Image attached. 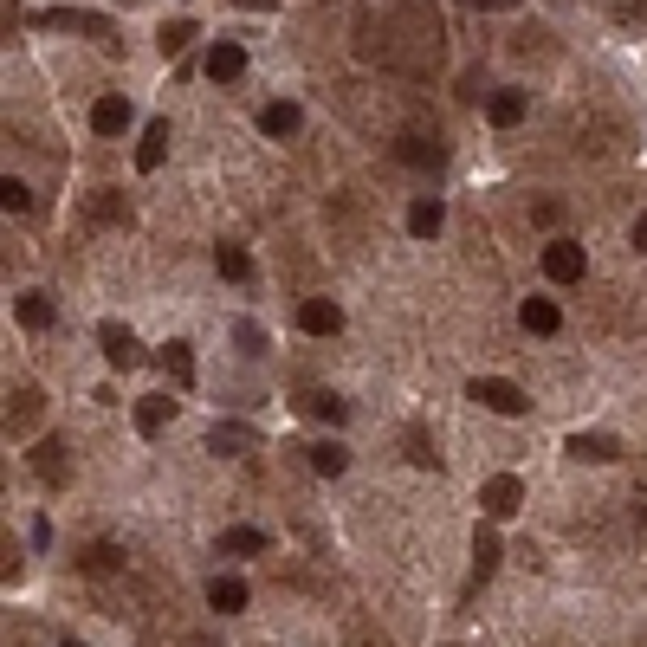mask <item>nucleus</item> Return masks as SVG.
Here are the masks:
<instances>
[{"mask_svg": "<svg viewBox=\"0 0 647 647\" xmlns=\"http://www.w3.org/2000/svg\"><path fill=\"white\" fill-rule=\"evenodd\" d=\"M305 460H311V473H324V479H337V473H343V466H350V453H343V447H337V440H318V447H311V453H305Z\"/></svg>", "mask_w": 647, "mask_h": 647, "instance_id": "bb28decb", "label": "nucleus"}, {"mask_svg": "<svg viewBox=\"0 0 647 647\" xmlns=\"http://www.w3.org/2000/svg\"><path fill=\"white\" fill-rule=\"evenodd\" d=\"M233 7H246V13H279V0H233Z\"/></svg>", "mask_w": 647, "mask_h": 647, "instance_id": "72a5a7b5", "label": "nucleus"}, {"mask_svg": "<svg viewBox=\"0 0 647 647\" xmlns=\"http://www.w3.org/2000/svg\"><path fill=\"white\" fill-rule=\"evenodd\" d=\"M298 408H305L311 421H343V415H350V402H337L330 389H305V395H298Z\"/></svg>", "mask_w": 647, "mask_h": 647, "instance_id": "b1692460", "label": "nucleus"}, {"mask_svg": "<svg viewBox=\"0 0 647 647\" xmlns=\"http://www.w3.org/2000/svg\"><path fill=\"white\" fill-rule=\"evenodd\" d=\"M583 272H589V259H583L576 240H550L544 246V279L550 285H583Z\"/></svg>", "mask_w": 647, "mask_h": 647, "instance_id": "7ed1b4c3", "label": "nucleus"}, {"mask_svg": "<svg viewBox=\"0 0 647 647\" xmlns=\"http://www.w3.org/2000/svg\"><path fill=\"white\" fill-rule=\"evenodd\" d=\"M473 7H499V13H512V7H518V0H473Z\"/></svg>", "mask_w": 647, "mask_h": 647, "instance_id": "c9c22d12", "label": "nucleus"}, {"mask_svg": "<svg viewBox=\"0 0 647 647\" xmlns=\"http://www.w3.org/2000/svg\"><path fill=\"white\" fill-rule=\"evenodd\" d=\"M39 389H13L7 395V434H33V421H39Z\"/></svg>", "mask_w": 647, "mask_h": 647, "instance_id": "a211bd4d", "label": "nucleus"}, {"mask_svg": "<svg viewBox=\"0 0 647 647\" xmlns=\"http://www.w3.org/2000/svg\"><path fill=\"white\" fill-rule=\"evenodd\" d=\"M33 473L46 479V486H65V479H72V460H65L59 440H39V447H33Z\"/></svg>", "mask_w": 647, "mask_h": 647, "instance_id": "ddd939ff", "label": "nucleus"}, {"mask_svg": "<svg viewBox=\"0 0 647 647\" xmlns=\"http://www.w3.org/2000/svg\"><path fill=\"white\" fill-rule=\"evenodd\" d=\"M395 156H402L408 169H440V162H447V149L428 143V136H402V143H395Z\"/></svg>", "mask_w": 647, "mask_h": 647, "instance_id": "aec40b11", "label": "nucleus"}, {"mask_svg": "<svg viewBox=\"0 0 647 647\" xmlns=\"http://www.w3.org/2000/svg\"><path fill=\"white\" fill-rule=\"evenodd\" d=\"M298 324H305L311 337H337V330H343V311L330 305V298H305V305H298Z\"/></svg>", "mask_w": 647, "mask_h": 647, "instance_id": "9b49d317", "label": "nucleus"}, {"mask_svg": "<svg viewBox=\"0 0 647 647\" xmlns=\"http://www.w3.org/2000/svg\"><path fill=\"white\" fill-rule=\"evenodd\" d=\"M408 460H415V466H440V453H434V440H421V434H408Z\"/></svg>", "mask_w": 647, "mask_h": 647, "instance_id": "2f4dec72", "label": "nucleus"}, {"mask_svg": "<svg viewBox=\"0 0 647 647\" xmlns=\"http://www.w3.org/2000/svg\"><path fill=\"white\" fill-rule=\"evenodd\" d=\"M162 156H169V117H156V123L143 130V143H136V169L156 175V169H162Z\"/></svg>", "mask_w": 647, "mask_h": 647, "instance_id": "f8f14e48", "label": "nucleus"}, {"mask_svg": "<svg viewBox=\"0 0 647 647\" xmlns=\"http://www.w3.org/2000/svg\"><path fill=\"white\" fill-rule=\"evenodd\" d=\"M635 253H647V208L635 214Z\"/></svg>", "mask_w": 647, "mask_h": 647, "instance_id": "f704fd0d", "label": "nucleus"}, {"mask_svg": "<svg viewBox=\"0 0 647 647\" xmlns=\"http://www.w3.org/2000/svg\"><path fill=\"white\" fill-rule=\"evenodd\" d=\"M13 318H20L26 330H52V318H59V311H52L46 292H20V298H13Z\"/></svg>", "mask_w": 647, "mask_h": 647, "instance_id": "6ab92c4d", "label": "nucleus"}, {"mask_svg": "<svg viewBox=\"0 0 647 647\" xmlns=\"http://www.w3.org/2000/svg\"><path fill=\"white\" fill-rule=\"evenodd\" d=\"M563 453H570V460L602 466V460H615V453H622V440H615V434H570V440H563Z\"/></svg>", "mask_w": 647, "mask_h": 647, "instance_id": "6e6552de", "label": "nucleus"}, {"mask_svg": "<svg viewBox=\"0 0 647 647\" xmlns=\"http://www.w3.org/2000/svg\"><path fill=\"white\" fill-rule=\"evenodd\" d=\"M188 39H195V20H169L156 33V46H162V59H175V52H188Z\"/></svg>", "mask_w": 647, "mask_h": 647, "instance_id": "cd10ccee", "label": "nucleus"}, {"mask_svg": "<svg viewBox=\"0 0 647 647\" xmlns=\"http://www.w3.org/2000/svg\"><path fill=\"white\" fill-rule=\"evenodd\" d=\"M440 227H447V201H440V195H421L415 208H408V233H415V240H434Z\"/></svg>", "mask_w": 647, "mask_h": 647, "instance_id": "9d476101", "label": "nucleus"}, {"mask_svg": "<svg viewBox=\"0 0 647 647\" xmlns=\"http://www.w3.org/2000/svg\"><path fill=\"white\" fill-rule=\"evenodd\" d=\"M525 91H492V98H486V117L492 123H499V130H512V123H525Z\"/></svg>", "mask_w": 647, "mask_h": 647, "instance_id": "412c9836", "label": "nucleus"}, {"mask_svg": "<svg viewBox=\"0 0 647 647\" xmlns=\"http://www.w3.org/2000/svg\"><path fill=\"white\" fill-rule=\"evenodd\" d=\"M162 369H169L175 389H195V350L188 343H162Z\"/></svg>", "mask_w": 647, "mask_h": 647, "instance_id": "5701e85b", "label": "nucleus"}, {"mask_svg": "<svg viewBox=\"0 0 647 647\" xmlns=\"http://www.w3.org/2000/svg\"><path fill=\"white\" fill-rule=\"evenodd\" d=\"M130 117H136V110H130V98H117V91L91 104V130H98V136H123V130H130Z\"/></svg>", "mask_w": 647, "mask_h": 647, "instance_id": "0eeeda50", "label": "nucleus"}, {"mask_svg": "<svg viewBox=\"0 0 647 647\" xmlns=\"http://www.w3.org/2000/svg\"><path fill=\"white\" fill-rule=\"evenodd\" d=\"M0 208H7V214H26V208H33V188L7 175V182H0Z\"/></svg>", "mask_w": 647, "mask_h": 647, "instance_id": "c756f323", "label": "nucleus"}, {"mask_svg": "<svg viewBox=\"0 0 647 647\" xmlns=\"http://www.w3.org/2000/svg\"><path fill=\"white\" fill-rule=\"evenodd\" d=\"M259 130H266V136H298V130H305V110H298L292 98H272L266 110H259Z\"/></svg>", "mask_w": 647, "mask_h": 647, "instance_id": "1a4fd4ad", "label": "nucleus"}, {"mask_svg": "<svg viewBox=\"0 0 647 647\" xmlns=\"http://www.w3.org/2000/svg\"><path fill=\"white\" fill-rule=\"evenodd\" d=\"M466 395H473L479 408H492V415H525V408H531V395L518 389V382H505V376H473V382H466Z\"/></svg>", "mask_w": 647, "mask_h": 647, "instance_id": "f03ea898", "label": "nucleus"}, {"mask_svg": "<svg viewBox=\"0 0 647 647\" xmlns=\"http://www.w3.org/2000/svg\"><path fill=\"white\" fill-rule=\"evenodd\" d=\"M208 447L214 453H259V434L240 428V421H214V428H208Z\"/></svg>", "mask_w": 647, "mask_h": 647, "instance_id": "dca6fc26", "label": "nucleus"}, {"mask_svg": "<svg viewBox=\"0 0 647 647\" xmlns=\"http://www.w3.org/2000/svg\"><path fill=\"white\" fill-rule=\"evenodd\" d=\"M214 266H220V279H233V285L253 279V259H246V246H214Z\"/></svg>", "mask_w": 647, "mask_h": 647, "instance_id": "a878e982", "label": "nucleus"}, {"mask_svg": "<svg viewBox=\"0 0 647 647\" xmlns=\"http://www.w3.org/2000/svg\"><path fill=\"white\" fill-rule=\"evenodd\" d=\"M272 538L266 531H253V525H233V531H220V557H266Z\"/></svg>", "mask_w": 647, "mask_h": 647, "instance_id": "2eb2a0df", "label": "nucleus"}, {"mask_svg": "<svg viewBox=\"0 0 647 647\" xmlns=\"http://www.w3.org/2000/svg\"><path fill=\"white\" fill-rule=\"evenodd\" d=\"M123 7H130V0H123Z\"/></svg>", "mask_w": 647, "mask_h": 647, "instance_id": "e433bc0d", "label": "nucleus"}, {"mask_svg": "<svg viewBox=\"0 0 647 647\" xmlns=\"http://www.w3.org/2000/svg\"><path fill=\"white\" fill-rule=\"evenodd\" d=\"M33 26H52V33H78V39H98V46H110V39H117V26H110L104 13H85V7H52V13H39Z\"/></svg>", "mask_w": 647, "mask_h": 647, "instance_id": "f257e3e1", "label": "nucleus"}, {"mask_svg": "<svg viewBox=\"0 0 647 647\" xmlns=\"http://www.w3.org/2000/svg\"><path fill=\"white\" fill-rule=\"evenodd\" d=\"M492 570H499V531L479 525V531H473V583H486Z\"/></svg>", "mask_w": 647, "mask_h": 647, "instance_id": "4be33fe9", "label": "nucleus"}, {"mask_svg": "<svg viewBox=\"0 0 647 647\" xmlns=\"http://www.w3.org/2000/svg\"><path fill=\"white\" fill-rule=\"evenodd\" d=\"M479 505H486L492 525H499V518H512L518 505H525V486H518V473H492L486 486H479Z\"/></svg>", "mask_w": 647, "mask_h": 647, "instance_id": "20e7f679", "label": "nucleus"}, {"mask_svg": "<svg viewBox=\"0 0 647 647\" xmlns=\"http://www.w3.org/2000/svg\"><path fill=\"white\" fill-rule=\"evenodd\" d=\"M169 421H175V402H169V395H143V402H136V434H143V440H156Z\"/></svg>", "mask_w": 647, "mask_h": 647, "instance_id": "4468645a", "label": "nucleus"}, {"mask_svg": "<svg viewBox=\"0 0 647 647\" xmlns=\"http://www.w3.org/2000/svg\"><path fill=\"white\" fill-rule=\"evenodd\" d=\"M208 602H214L220 615L246 609V583H240V576H214V583H208Z\"/></svg>", "mask_w": 647, "mask_h": 647, "instance_id": "393cba45", "label": "nucleus"}, {"mask_svg": "<svg viewBox=\"0 0 647 647\" xmlns=\"http://www.w3.org/2000/svg\"><path fill=\"white\" fill-rule=\"evenodd\" d=\"M233 343H240V356H266V330H259L253 318L233 324Z\"/></svg>", "mask_w": 647, "mask_h": 647, "instance_id": "c85d7f7f", "label": "nucleus"}, {"mask_svg": "<svg viewBox=\"0 0 647 647\" xmlns=\"http://www.w3.org/2000/svg\"><path fill=\"white\" fill-rule=\"evenodd\" d=\"M240 72H246V46H240V39H214V46H208V78H214V85H233Z\"/></svg>", "mask_w": 647, "mask_h": 647, "instance_id": "423d86ee", "label": "nucleus"}, {"mask_svg": "<svg viewBox=\"0 0 647 647\" xmlns=\"http://www.w3.org/2000/svg\"><path fill=\"white\" fill-rule=\"evenodd\" d=\"M518 324L531 330V337H557V324H563V311L550 305V298H525L518 305Z\"/></svg>", "mask_w": 647, "mask_h": 647, "instance_id": "f3484780", "label": "nucleus"}, {"mask_svg": "<svg viewBox=\"0 0 647 647\" xmlns=\"http://www.w3.org/2000/svg\"><path fill=\"white\" fill-rule=\"evenodd\" d=\"M615 13H622V20L635 26V20H647V0H622V7H615Z\"/></svg>", "mask_w": 647, "mask_h": 647, "instance_id": "473e14b6", "label": "nucleus"}, {"mask_svg": "<svg viewBox=\"0 0 647 647\" xmlns=\"http://www.w3.org/2000/svg\"><path fill=\"white\" fill-rule=\"evenodd\" d=\"M98 343H104V363L110 369H136V356H143V350H136V337H130V324H117V318L98 324Z\"/></svg>", "mask_w": 647, "mask_h": 647, "instance_id": "39448f33", "label": "nucleus"}, {"mask_svg": "<svg viewBox=\"0 0 647 647\" xmlns=\"http://www.w3.org/2000/svg\"><path fill=\"white\" fill-rule=\"evenodd\" d=\"M117 563H123V550H117V544H91V550H85V570H91V576L117 570Z\"/></svg>", "mask_w": 647, "mask_h": 647, "instance_id": "7c9ffc66", "label": "nucleus"}]
</instances>
